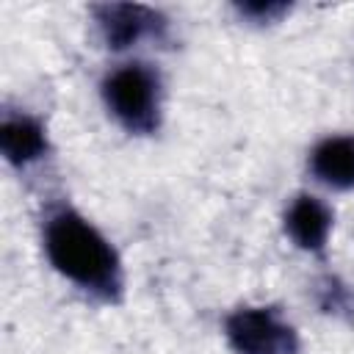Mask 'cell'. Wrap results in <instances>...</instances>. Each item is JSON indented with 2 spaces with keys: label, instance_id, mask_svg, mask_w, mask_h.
Instances as JSON below:
<instances>
[{
  "label": "cell",
  "instance_id": "277c9868",
  "mask_svg": "<svg viewBox=\"0 0 354 354\" xmlns=\"http://www.w3.org/2000/svg\"><path fill=\"white\" fill-rule=\"evenodd\" d=\"M102 41L111 50H127L141 39H163L166 19L141 3H100L91 8Z\"/></svg>",
  "mask_w": 354,
  "mask_h": 354
},
{
  "label": "cell",
  "instance_id": "3957f363",
  "mask_svg": "<svg viewBox=\"0 0 354 354\" xmlns=\"http://www.w3.org/2000/svg\"><path fill=\"white\" fill-rule=\"evenodd\" d=\"M224 335L235 354H299L296 329L271 307H241L227 324Z\"/></svg>",
  "mask_w": 354,
  "mask_h": 354
},
{
  "label": "cell",
  "instance_id": "9c48e42d",
  "mask_svg": "<svg viewBox=\"0 0 354 354\" xmlns=\"http://www.w3.org/2000/svg\"><path fill=\"white\" fill-rule=\"evenodd\" d=\"M235 11L243 19H249L252 25H271V22H279L290 11V3H279V0H246V3H235Z\"/></svg>",
  "mask_w": 354,
  "mask_h": 354
},
{
  "label": "cell",
  "instance_id": "ba28073f",
  "mask_svg": "<svg viewBox=\"0 0 354 354\" xmlns=\"http://www.w3.org/2000/svg\"><path fill=\"white\" fill-rule=\"evenodd\" d=\"M315 301L326 315L354 321V290L343 279H337L332 274L321 277L315 282Z\"/></svg>",
  "mask_w": 354,
  "mask_h": 354
},
{
  "label": "cell",
  "instance_id": "6da1fadb",
  "mask_svg": "<svg viewBox=\"0 0 354 354\" xmlns=\"http://www.w3.org/2000/svg\"><path fill=\"white\" fill-rule=\"evenodd\" d=\"M44 252L53 268L80 290L119 301L124 290V274L116 249L105 235L72 207H58L44 221Z\"/></svg>",
  "mask_w": 354,
  "mask_h": 354
},
{
  "label": "cell",
  "instance_id": "7a4b0ae2",
  "mask_svg": "<svg viewBox=\"0 0 354 354\" xmlns=\"http://www.w3.org/2000/svg\"><path fill=\"white\" fill-rule=\"evenodd\" d=\"M102 102L127 133L149 136L160 127V77L147 64H122L108 72Z\"/></svg>",
  "mask_w": 354,
  "mask_h": 354
},
{
  "label": "cell",
  "instance_id": "5b68a950",
  "mask_svg": "<svg viewBox=\"0 0 354 354\" xmlns=\"http://www.w3.org/2000/svg\"><path fill=\"white\" fill-rule=\"evenodd\" d=\"M332 230V210L310 194H299L285 210V232L304 252H324Z\"/></svg>",
  "mask_w": 354,
  "mask_h": 354
},
{
  "label": "cell",
  "instance_id": "52a82bcc",
  "mask_svg": "<svg viewBox=\"0 0 354 354\" xmlns=\"http://www.w3.org/2000/svg\"><path fill=\"white\" fill-rule=\"evenodd\" d=\"M310 171L318 183L351 191L354 188V136H329L310 152Z\"/></svg>",
  "mask_w": 354,
  "mask_h": 354
},
{
  "label": "cell",
  "instance_id": "8992f818",
  "mask_svg": "<svg viewBox=\"0 0 354 354\" xmlns=\"http://www.w3.org/2000/svg\"><path fill=\"white\" fill-rule=\"evenodd\" d=\"M0 149L11 166H30L47 152V130L39 119L8 111L0 122Z\"/></svg>",
  "mask_w": 354,
  "mask_h": 354
}]
</instances>
